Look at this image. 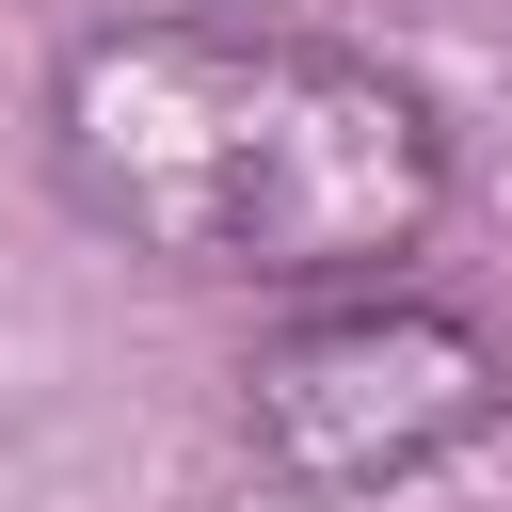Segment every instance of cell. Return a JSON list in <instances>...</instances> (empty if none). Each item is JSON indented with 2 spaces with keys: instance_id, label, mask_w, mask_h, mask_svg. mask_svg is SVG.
<instances>
[{
  "instance_id": "cell-1",
  "label": "cell",
  "mask_w": 512,
  "mask_h": 512,
  "mask_svg": "<svg viewBox=\"0 0 512 512\" xmlns=\"http://www.w3.org/2000/svg\"><path fill=\"white\" fill-rule=\"evenodd\" d=\"M32 144L48 192L176 272V288H256V304H320V288H400V256L448 224V112L304 16H80L32 80Z\"/></svg>"
},
{
  "instance_id": "cell-2",
  "label": "cell",
  "mask_w": 512,
  "mask_h": 512,
  "mask_svg": "<svg viewBox=\"0 0 512 512\" xmlns=\"http://www.w3.org/2000/svg\"><path fill=\"white\" fill-rule=\"evenodd\" d=\"M512 432V352L432 288H320L272 304L240 352V448L304 512H400Z\"/></svg>"
}]
</instances>
